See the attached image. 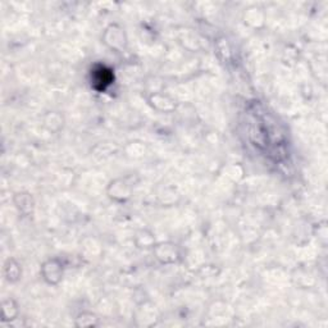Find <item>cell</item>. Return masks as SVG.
Segmentation results:
<instances>
[{
  "mask_svg": "<svg viewBox=\"0 0 328 328\" xmlns=\"http://www.w3.org/2000/svg\"><path fill=\"white\" fill-rule=\"evenodd\" d=\"M112 198L118 199L120 198L121 201H125L126 199L130 198V194H131V187L130 186L126 185L123 181H120V182H114L112 183Z\"/></svg>",
  "mask_w": 328,
  "mask_h": 328,
  "instance_id": "2",
  "label": "cell"
},
{
  "mask_svg": "<svg viewBox=\"0 0 328 328\" xmlns=\"http://www.w3.org/2000/svg\"><path fill=\"white\" fill-rule=\"evenodd\" d=\"M107 37H105V43L110 46L112 49H122L126 45V37L125 32L121 28H117V26H112L109 30H107Z\"/></svg>",
  "mask_w": 328,
  "mask_h": 328,
  "instance_id": "1",
  "label": "cell"
}]
</instances>
